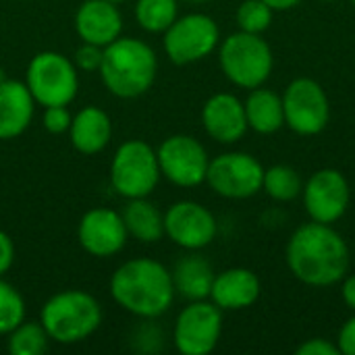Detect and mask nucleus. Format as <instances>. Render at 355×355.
Masks as SVG:
<instances>
[{
	"mask_svg": "<svg viewBox=\"0 0 355 355\" xmlns=\"http://www.w3.org/2000/svg\"><path fill=\"white\" fill-rule=\"evenodd\" d=\"M291 275L310 287H331L349 270V248L333 225L306 223L295 229L285 250Z\"/></svg>",
	"mask_w": 355,
	"mask_h": 355,
	"instance_id": "1",
	"label": "nucleus"
},
{
	"mask_svg": "<svg viewBox=\"0 0 355 355\" xmlns=\"http://www.w3.org/2000/svg\"><path fill=\"white\" fill-rule=\"evenodd\" d=\"M108 289L116 306L141 320L168 312L177 295L171 270L154 258L123 262L110 277Z\"/></svg>",
	"mask_w": 355,
	"mask_h": 355,
	"instance_id": "2",
	"label": "nucleus"
},
{
	"mask_svg": "<svg viewBox=\"0 0 355 355\" xmlns=\"http://www.w3.org/2000/svg\"><path fill=\"white\" fill-rule=\"evenodd\" d=\"M100 77L104 87L121 98L133 100L150 92L158 75V58L150 44L137 37H116L104 48Z\"/></svg>",
	"mask_w": 355,
	"mask_h": 355,
	"instance_id": "3",
	"label": "nucleus"
},
{
	"mask_svg": "<svg viewBox=\"0 0 355 355\" xmlns=\"http://www.w3.org/2000/svg\"><path fill=\"white\" fill-rule=\"evenodd\" d=\"M40 322L50 341L58 345H75L89 339L102 324L100 302L81 289L54 293L40 312Z\"/></svg>",
	"mask_w": 355,
	"mask_h": 355,
	"instance_id": "4",
	"label": "nucleus"
},
{
	"mask_svg": "<svg viewBox=\"0 0 355 355\" xmlns=\"http://www.w3.org/2000/svg\"><path fill=\"white\" fill-rule=\"evenodd\" d=\"M218 62L233 85L241 89H256L268 81L275 56L262 35L237 31L223 40L218 48Z\"/></svg>",
	"mask_w": 355,
	"mask_h": 355,
	"instance_id": "5",
	"label": "nucleus"
},
{
	"mask_svg": "<svg viewBox=\"0 0 355 355\" xmlns=\"http://www.w3.org/2000/svg\"><path fill=\"white\" fill-rule=\"evenodd\" d=\"M25 85L37 106H69L79 89V71L64 54L46 50L29 60Z\"/></svg>",
	"mask_w": 355,
	"mask_h": 355,
	"instance_id": "6",
	"label": "nucleus"
},
{
	"mask_svg": "<svg viewBox=\"0 0 355 355\" xmlns=\"http://www.w3.org/2000/svg\"><path fill=\"white\" fill-rule=\"evenodd\" d=\"M160 177L156 150L148 141L127 139L116 148L110 162V185L121 198H148Z\"/></svg>",
	"mask_w": 355,
	"mask_h": 355,
	"instance_id": "7",
	"label": "nucleus"
},
{
	"mask_svg": "<svg viewBox=\"0 0 355 355\" xmlns=\"http://www.w3.org/2000/svg\"><path fill=\"white\" fill-rule=\"evenodd\" d=\"M220 44V29L210 15L189 12L177 17L164 31V52L171 62L185 67L210 56Z\"/></svg>",
	"mask_w": 355,
	"mask_h": 355,
	"instance_id": "8",
	"label": "nucleus"
},
{
	"mask_svg": "<svg viewBox=\"0 0 355 355\" xmlns=\"http://www.w3.org/2000/svg\"><path fill=\"white\" fill-rule=\"evenodd\" d=\"M264 166L248 152H225L210 160L206 183L227 200H248L262 191Z\"/></svg>",
	"mask_w": 355,
	"mask_h": 355,
	"instance_id": "9",
	"label": "nucleus"
},
{
	"mask_svg": "<svg viewBox=\"0 0 355 355\" xmlns=\"http://www.w3.org/2000/svg\"><path fill=\"white\" fill-rule=\"evenodd\" d=\"M223 333V310L208 302H189L177 316L173 329V343L183 355L212 354Z\"/></svg>",
	"mask_w": 355,
	"mask_h": 355,
	"instance_id": "10",
	"label": "nucleus"
},
{
	"mask_svg": "<svg viewBox=\"0 0 355 355\" xmlns=\"http://www.w3.org/2000/svg\"><path fill=\"white\" fill-rule=\"evenodd\" d=\"M285 125L297 135H318L331 119L329 96L322 85L310 77L293 79L283 94Z\"/></svg>",
	"mask_w": 355,
	"mask_h": 355,
	"instance_id": "11",
	"label": "nucleus"
},
{
	"mask_svg": "<svg viewBox=\"0 0 355 355\" xmlns=\"http://www.w3.org/2000/svg\"><path fill=\"white\" fill-rule=\"evenodd\" d=\"M156 156L160 175L173 185L191 189L206 183L210 158L206 148L196 137L183 133L171 135L158 146Z\"/></svg>",
	"mask_w": 355,
	"mask_h": 355,
	"instance_id": "12",
	"label": "nucleus"
},
{
	"mask_svg": "<svg viewBox=\"0 0 355 355\" xmlns=\"http://www.w3.org/2000/svg\"><path fill=\"white\" fill-rule=\"evenodd\" d=\"M216 233L214 214L198 202L181 200L164 212V235L187 252L208 248L216 239Z\"/></svg>",
	"mask_w": 355,
	"mask_h": 355,
	"instance_id": "13",
	"label": "nucleus"
},
{
	"mask_svg": "<svg viewBox=\"0 0 355 355\" xmlns=\"http://www.w3.org/2000/svg\"><path fill=\"white\" fill-rule=\"evenodd\" d=\"M304 208L316 223L333 225L349 208L352 191L345 175L337 168L316 171L302 189Z\"/></svg>",
	"mask_w": 355,
	"mask_h": 355,
	"instance_id": "14",
	"label": "nucleus"
},
{
	"mask_svg": "<svg viewBox=\"0 0 355 355\" xmlns=\"http://www.w3.org/2000/svg\"><path fill=\"white\" fill-rule=\"evenodd\" d=\"M79 245L94 258L116 256L127 239V227L123 216L112 208H92L87 210L77 227Z\"/></svg>",
	"mask_w": 355,
	"mask_h": 355,
	"instance_id": "15",
	"label": "nucleus"
},
{
	"mask_svg": "<svg viewBox=\"0 0 355 355\" xmlns=\"http://www.w3.org/2000/svg\"><path fill=\"white\" fill-rule=\"evenodd\" d=\"M204 131L218 144H237L248 133V116L243 102L227 92L214 94L202 108Z\"/></svg>",
	"mask_w": 355,
	"mask_h": 355,
	"instance_id": "16",
	"label": "nucleus"
},
{
	"mask_svg": "<svg viewBox=\"0 0 355 355\" xmlns=\"http://www.w3.org/2000/svg\"><path fill=\"white\" fill-rule=\"evenodd\" d=\"M75 31L81 42L106 48L123 31V15L114 2L83 0L75 12Z\"/></svg>",
	"mask_w": 355,
	"mask_h": 355,
	"instance_id": "17",
	"label": "nucleus"
},
{
	"mask_svg": "<svg viewBox=\"0 0 355 355\" xmlns=\"http://www.w3.org/2000/svg\"><path fill=\"white\" fill-rule=\"evenodd\" d=\"M262 293L260 279L250 268H229L214 277L210 302L223 312H237L252 308Z\"/></svg>",
	"mask_w": 355,
	"mask_h": 355,
	"instance_id": "18",
	"label": "nucleus"
},
{
	"mask_svg": "<svg viewBox=\"0 0 355 355\" xmlns=\"http://www.w3.org/2000/svg\"><path fill=\"white\" fill-rule=\"evenodd\" d=\"M35 100L25 81H0V139H17L31 125Z\"/></svg>",
	"mask_w": 355,
	"mask_h": 355,
	"instance_id": "19",
	"label": "nucleus"
},
{
	"mask_svg": "<svg viewBox=\"0 0 355 355\" xmlns=\"http://www.w3.org/2000/svg\"><path fill=\"white\" fill-rule=\"evenodd\" d=\"M69 137L73 148L83 156L100 154L112 139V121L98 106L81 108L69 127Z\"/></svg>",
	"mask_w": 355,
	"mask_h": 355,
	"instance_id": "20",
	"label": "nucleus"
},
{
	"mask_svg": "<svg viewBox=\"0 0 355 355\" xmlns=\"http://www.w3.org/2000/svg\"><path fill=\"white\" fill-rule=\"evenodd\" d=\"M171 275H173L175 291L187 302L208 300L214 277H216L208 260H204L198 254H187L179 258Z\"/></svg>",
	"mask_w": 355,
	"mask_h": 355,
	"instance_id": "21",
	"label": "nucleus"
},
{
	"mask_svg": "<svg viewBox=\"0 0 355 355\" xmlns=\"http://www.w3.org/2000/svg\"><path fill=\"white\" fill-rule=\"evenodd\" d=\"M248 127L260 135H272L285 125V110H283V96L275 94L266 87L250 89L248 100L243 102Z\"/></svg>",
	"mask_w": 355,
	"mask_h": 355,
	"instance_id": "22",
	"label": "nucleus"
},
{
	"mask_svg": "<svg viewBox=\"0 0 355 355\" xmlns=\"http://www.w3.org/2000/svg\"><path fill=\"white\" fill-rule=\"evenodd\" d=\"M121 216L129 237L139 243H158L164 237V214L148 198L127 200Z\"/></svg>",
	"mask_w": 355,
	"mask_h": 355,
	"instance_id": "23",
	"label": "nucleus"
},
{
	"mask_svg": "<svg viewBox=\"0 0 355 355\" xmlns=\"http://www.w3.org/2000/svg\"><path fill=\"white\" fill-rule=\"evenodd\" d=\"M179 17V0H137L135 21L150 33H164Z\"/></svg>",
	"mask_w": 355,
	"mask_h": 355,
	"instance_id": "24",
	"label": "nucleus"
},
{
	"mask_svg": "<svg viewBox=\"0 0 355 355\" xmlns=\"http://www.w3.org/2000/svg\"><path fill=\"white\" fill-rule=\"evenodd\" d=\"M262 189L268 193V198H272L277 202H291L302 193L304 183H302L300 173L293 166L275 164L270 168H264Z\"/></svg>",
	"mask_w": 355,
	"mask_h": 355,
	"instance_id": "25",
	"label": "nucleus"
},
{
	"mask_svg": "<svg viewBox=\"0 0 355 355\" xmlns=\"http://www.w3.org/2000/svg\"><path fill=\"white\" fill-rule=\"evenodd\" d=\"M48 333L42 322L23 320L6 335V347L10 355H42L48 349Z\"/></svg>",
	"mask_w": 355,
	"mask_h": 355,
	"instance_id": "26",
	"label": "nucleus"
},
{
	"mask_svg": "<svg viewBox=\"0 0 355 355\" xmlns=\"http://www.w3.org/2000/svg\"><path fill=\"white\" fill-rule=\"evenodd\" d=\"M25 300L4 277H0V335H8L25 320Z\"/></svg>",
	"mask_w": 355,
	"mask_h": 355,
	"instance_id": "27",
	"label": "nucleus"
},
{
	"mask_svg": "<svg viewBox=\"0 0 355 355\" xmlns=\"http://www.w3.org/2000/svg\"><path fill=\"white\" fill-rule=\"evenodd\" d=\"M272 15L275 10L264 0H243L237 8L235 21L239 31L262 35L272 23Z\"/></svg>",
	"mask_w": 355,
	"mask_h": 355,
	"instance_id": "28",
	"label": "nucleus"
},
{
	"mask_svg": "<svg viewBox=\"0 0 355 355\" xmlns=\"http://www.w3.org/2000/svg\"><path fill=\"white\" fill-rule=\"evenodd\" d=\"M133 347L137 349V352H144V354H154V352H158L152 343H156L158 347L162 345V333H160V329L152 322V318H144V324H139L137 329H135V333H133Z\"/></svg>",
	"mask_w": 355,
	"mask_h": 355,
	"instance_id": "29",
	"label": "nucleus"
},
{
	"mask_svg": "<svg viewBox=\"0 0 355 355\" xmlns=\"http://www.w3.org/2000/svg\"><path fill=\"white\" fill-rule=\"evenodd\" d=\"M102 56H104V48L96 46V44H87L81 42V46L75 50V67L77 71L83 73H98L100 64H102Z\"/></svg>",
	"mask_w": 355,
	"mask_h": 355,
	"instance_id": "30",
	"label": "nucleus"
},
{
	"mask_svg": "<svg viewBox=\"0 0 355 355\" xmlns=\"http://www.w3.org/2000/svg\"><path fill=\"white\" fill-rule=\"evenodd\" d=\"M71 121H73V114L69 112L67 106H48V108H44L42 125H44V129L48 133H54V135L67 133L69 127H71Z\"/></svg>",
	"mask_w": 355,
	"mask_h": 355,
	"instance_id": "31",
	"label": "nucleus"
},
{
	"mask_svg": "<svg viewBox=\"0 0 355 355\" xmlns=\"http://www.w3.org/2000/svg\"><path fill=\"white\" fill-rule=\"evenodd\" d=\"M297 355H341L339 347L327 339H320V337H314L310 341H304L300 347H297Z\"/></svg>",
	"mask_w": 355,
	"mask_h": 355,
	"instance_id": "32",
	"label": "nucleus"
},
{
	"mask_svg": "<svg viewBox=\"0 0 355 355\" xmlns=\"http://www.w3.org/2000/svg\"><path fill=\"white\" fill-rule=\"evenodd\" d=\"M337 347L343 355H355V314L341 327L337 337Z\"/></svg>",
	"mask_w": 355,
	"mask_h": 355,
	"instance_id": "33",
	"label": "nucleus"
},
{
	"mask_svg": "<svg viewBox=\"0 0 355 355\" xmlns=\"http://www.w3.org/2000/svg\"><path fill=\"white\" fill-rule=\"evenodd\" d=\"M15 262V243L8 233L0 231V277H4Z\"/></svg>",
	"mask_w": 355,
	"mask_h": 355,
	"instance_id": "34",
	"label": "nucleus"
},
{
	"mask_svg": "<svg viewBox=\"0 0 355 355\" xmlns=\"http://www.w3.org/2000/svg\"><path fill=\"white\" fill-rule=\"evenodd\" d=\"M341 293H343V300H345V304L352 308L355 312V272L354 275H345V279H343V287H341Z\"/></svg>",
	"mask_w": 355,
	"mask_h": 355,
	"instance_id": "35",
	"label": "nucleus"
},
{
	"mask_svg": "<svg viewBox=\"0 0 355 355\" xmlns=\"http://www.w3.org/2000/svg\"><path fill=\"white\" fill-rule=\"evenodd\" d=\"M275 12H285V10H291L295 8L302 0H264Z\"/></svg>",
	"mask_w": 355,
	"mask_h": 355,
	"instance_id": "36",
	"label": "nucleus"
},
{
	"mask_svg": "<svg viewBox=\"0 0 355 355\" xmlns=\"http://www.w3.org/2000/svg\"><path fill=\"white\" fill-rule=\"evenodd\" d=\"M4 79H6V77H4V69L0 67V81H4Z\"/></svg>",
	"mask_w": 355,
	"mask_h": 355,
	"instance_id": "37",
	"label": "nucleus"
},
{
	"mask_svg": "<svg viewBox=\"0 0 355 355\" xmlns=\"http://www.w3.org/2000/svg\"><path fill=\"white\" fill-rule=\"evenodd\" d=\"M183 2H208V0H183Z\"/></svg>",
	"mask_w": 355,
	"mask_h": 355,
	"instance_id": "38",
	"label": "nucleus"
},
{
	"mask_svg": "<svg viewBox=\"0 0 355 355\" xmlns=\"http://www.w3.org/2000/svg\"><path fill=\"white\" fill-rule=\"evenodd\" d=\"M108 2H114V4H121V2H125V0H108Z\"/></svg>",
	"mask_w": 355,
	"mask_h": 355,
	"instance_id": "39",
	"label": "nucleus"
},
{
	"mask_svg": "<svg viewBox=\"0 0 355 355\" xmlns=\"http://www.w3.org/2000/svg\"><path fill=\"white\" fill-rule=\"evenodd\" d=\"M320 2H335V0H320Z\"/></svg>",
	"mask_w": 355,
	"mask_h": 355,
	"instance_id": "40",
	"label": "nucleus"
},
{
	"mask_svg": "<svg viewBox=\"0 0 355 355\" xmlns=\"http://www.w3.org/2000/svg\"><path fill=\"white\" fill-rule=\"evenodd\" d=\"M352 2H354V6H355V0H352Z\"/></svg>",
	"mask_w": 355,
	"mask_h": 355,
	"instance_id": "41",
	"label": "nucleus"
}]
</instances>
